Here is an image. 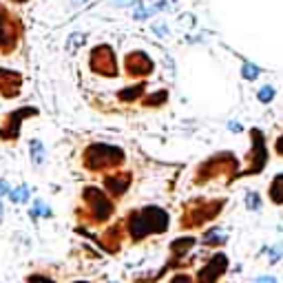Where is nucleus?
<instances>
[{
    "label": "nucleus",
    "mask_w": 283,
    "mask_h": 283,
    "mask_svg": "<svg viewBox=\"0 0 283 283\" xmlns=\"http://www.w3.org/2000/svg\"><path fill=\"white\" fill-rule=\"evenodd\" d=\"M275 151H277V155L283 157V133L279 137H277V142H275Z\"/></svg>",
    "instance_id": "393cba45"
},
{
    "label": "nucleus",
    "mask_w": 283,
    "mask_h": 283,
    "mask_svg": "<svg viewBox=\"0 0 283 283\" xmlns=\"http://www.w3.org/2000/svg\"><path fill=\"white\" fill-rule=\"evenodd\" d=\"M115 4H120V7L122 4H133V0H115Z\"/></svg>",
    "instance_id": "c756f323"
},
{
    "label": "nucleus",
    "mask_w": 283,
    "mask_h": 283,
    "mask_svg": "<svg viewBox=\"0 0 283 283\" xmlns=\"http://www.w3.org/2000/svg\"><path fill=\"white\" fill-rule=\"evenodd\" d=\"M13 2H24V0H13Z\"/></svg>",
    "instance_id": "2f4dec72"
},
{
    "label": "nucleus",
    "mask_w": 283,
    "mask_h": 283,
    "mask_svg": "<svg viewBox=\"0 0 283 283\" xmlns=\"http://www.w3.org/2000/svg\"><path fill=\"white\" fill-rule=\"evenodd\" d=\"M0 219H2V202H0Z\"/></svg>",
    "instance_id": "7c9ffc66"
},
{
    "label": "nucleus",
    "mask_w": 283,
    "mask_h": 283,
    "mask_svg": "<svg viewBox=\"0 0 283 283\" xmlns=\"http://www.w3.org/2000/svg\"><path fill=\"white\" fill-rule=\"evenodd\" d=\"M31 157H33V162H38V164H42V144L40 142H31Z\"/></svg>",
    "instance_id": "b1692460"
},
{
    "label": "nucleus",
    "mask_w": 283,
    "mask_h": 283,
    "mask_svg": "<svg viewBox=\"0 0 283 283\" xmlns=\"http://www.w3.org/2000/svg\"><path fill=\"white\" fill-rule=\"evenodd\" d=\"M69 2V7H82V4H86L89 0H66Z\"/></svg>",
    "instance_id": "a878e982"
},
{
    "label": "nucleus",
    "mask_w": 283,
    "mask_h": 283,
    "mask_svg": "<svg viewBox=\"0 0 283 283\" xmlns=\"http://www.w3.org/2000/svg\"><path fill=\"white\" fill-rule=\"evenodd\" d=\"M250 140L252 146L246 155V171H241L237 177H248V175H259L264 173L266 164H268V146H266V137L259 128H252L250 131Z\"/></svg>",
    "instance_id": "39448f33"
},
{
    "label": "nucleus",
    "mask_w": 283,
    "mask_h": 283,
    "mask_svg": "<svg viewBox=\"0 0 283 283\" xmlns=\"http://www.w3.org/2000/svg\"><path fill=\"white\" fill-rule=\"evenodd\" d=\"M11 199H13V202H20V204L27 202V199H29V188H27V186H20L18 190H13V193H11Z\"/></svg>",
    "instance_id": "5701e85b"
},
{
    "label": "nucleus",
    "mask_w": 283,
    "mask_h": 283,
    "mask_svg": "<svg viewBox=\"0 0 283 283\" xmlns=\"http://www.w3.org/2000/svg\"><path fill=\"white\" fill-rule=\"evenodd\" d=\"M124 162V151L111 144H93L84 151V164L91 171H102V168L120 166Z\"/></svg>",
    "instance_id": "20e7f679"
},
{
    "label": "nucleus",
    "mask_w": 283,
    "mask_h": 283,
    "mask_svg": "<svg viewBox=\"0 0 283 283\" xmlns=\"http://www.w3.org/2000/svg\"><path fill=\"white\" fill-rule=\"evenodd\" d=\"M126 228L135 241H140L146 235H162L168 228V215L166 210L157 208V206H146V208L131 213Z\"/></svg>",
    "instance_id": "f257e3e1"
},
{
    "label": "nucleus",
    "mask_w": 283,
    "mask_h": 283,
    "mask_svg": "<svg viewBox=\"0 0 283 283\" xmlns=\"http://www.w3.org/2000/svg\"><path fill=\"white\" fill-rule=\"evenodd\" d=\"M33 113H35V109H31V106H24V109H20V111L9 113L7 122H4V128H0V137H4V140H16L22 120L29 115H33Z\"/></svg>",
    "instance_id": "9d476101"
},
{
    "label": "nucleus",
    "mask_w": 283,
    "mask_h": 283,
    "mask_svg": "<svg viewBox=\"0 0 283 283\" xmlns=\"http://www.w3.org/2000/svg\"><path fill=\"white\" fill-rule=\"evenodd\" d=\"M166 97H168V93H166V91H157V93H153L151 97H146V100H144V104H146V106L164 104V102H166Z\"/></svg>",
    "instance_id": "4be33fe9"
},
{
    "label": "nucleus",
    "mask_w": 283,
    "mask_h": 283,
    "mask_svg": "<svg viewBox=\"0 0 283 283\" xmlns=\"http://www.w3.org/2000/svg\"><path fill=\"white\" fill-rule=\"evenodd\" d=\"M0 193H9V186L4 182H0Z\"/></svg>",
    "instance_id": "c85d7f7f"
},
{
    "label": "nucleus",
    "mask_w": 283,
    "mask_h": 283,
    "mask_svg": "<svg viewBox=\"0 0 283 283\" xmlns=\"http://www.w3.org/2000/svg\"><path fill=\"white\" fill-rule=\"evenodd\" d=\"M259 73H261V69H259L257 64H252V62H246L244 69H241V75H244V80H257V78H259Z\"/></svg>",
    "instance_id": "6ab92c4d"
},
{
    "label": "nucleus",
    "mask_w": 283,
    "mask_h": 283,
    "mask_svg": "<svg viewBox=\"0 0 283 283\" xmlns=\"http://www.w3.org/2000/svg\"><path fill=\"white\" fill-rule=\"evenodd\" d=\"M193 246H195V239H193V237H182V239L173 241L171 250H173V255L182 257V255H186V252H188L190 248H193Z\"/></svg>",
    "instance_id": "dca6fc26"
},
{
    "label": "nucleus",
    "mask_w": 283,
    "mask_h": 283,
    "mask_svg": "<svg viewBox=\"0 0 283 283\" xmlns=\"http://www.w3.org/2000/svg\"><path fill=\"white\" fill-rule=\"evenodd\" d=\"M237 171H239V162L233 153H217L206 159L204 164H199L197 173H195V184H206L219 177H224L230 184L233 179H237Z\"/></svg>",
    "instance_id": "f03ea898"
},
{
    "label": "nucleus",
    "mask_w": 283,
    "mask_h": 283,
    "mask_svg": "<svg viewBox=\"0 0 283 283\" xmlns=\"http://www.w3.org/2000/svg\"><path fill=\"white\" fill-rule=\"evenodd\" d=\"M20 40V22L9 9L0 4V51H11Z\"/></svg>",
    "instance_id": "423d86ee"
},
{
    "label": "nucleus",
    "mask_w": 283,
    "mask_h": 283,
    "mask_svg": "<svg viewBox=\"0 0 283 283\" xmlns=\"http://www.w3.org/2000/svg\"><path fill=\"white\" fill-rule=\"evenodd\" d=\"M246 206H248V210H259V208H261V197H259V193L250 190V193L246 195Z\"/></svg>",
    "instance_id": "412c9836"
},
{
    "label": "nucleus",
    "mask_w": 283,
    "mask_h": 283,
    "mask_svg": "<svg viewBox=\"0 0 283 283\" xmlns=\"http://www.w3.org/2000/svg\"><path fill=\"white\" fill-rule=\"evenodd\" d=\"M224 241H226V235H224V230H219V228L208 230V233L204 235V244L206 246H221Z\"/></svg>",
    "instance_id": "f3484780"
},
{
    "label": "nucleus",
    "mask_w": 283,
    "mask_h": 283,
    "mask_svg": "<svg viewBox=\"0 0 283 283\" xmlns=\"http://www.w3.org/2000/svg\"><path fill=\"white\" fill-rule=\"evenodd\" d=\"M226 199H195L184 208L182 226L184 228H199V226L213 221L224 210Z\"/></svg>",
    "instance_id": "7ed1b4c3"
},
{
    "label": "nucleus",
    "mask_w": 283,
    "mask_h": 283,
    "mask_svg": "<svg viewBox=\"0 0 283 283\" xmlns=\"http://www.w3.org/2000/svg\"><path fill=\"white\" fill-rule=\"evenodd\" d=\"M153 60L148 58L144 51H133V53H128L124 58V69L128 75H148L153 71Z\"/></svg>",
    "instance_id": "1a4fd4ad"
},
{
    "label": "nucleus",
    "mask_w": 283,
    "mask_h": 283,
    "mask_svg": "<svg viewBox=\"0 0 283 283\" xmlns=\"http://www.w3.org/2000/svg\"><path fill=\"white\" fill-rule=\"evenodd\" d=\"M230 131H233V133H239V131H241V124H237V122H233V124H230Z\"/></svg>",
    "instance_id": "cd10ccee"
},
{
    "label": "nucleus",
    "mask_w": 283,
    "mask_h": 283,
    "mask_svg": "<svg viewBox=\"0 0 283 283\" xmlns=\"http://www.w3.org/2000/svg\"><path fill=\"white\" fill-rule=\"evenodd\" d=\"M226 268H228V257H226L224 252H217V255L206 264V268L199 270L197 281H217L219 277L226 272Z\"/></svg>",
    "instance_id": "9b49d317"
},
{
    "label": "nucleus",
    "mask_w": 283,
    "mask_h": 283,
    "mask_svg": "<svg viewBox=\"0 0 283 283\" xmlns=\"http://www.w3.org/2000/svg\"><path fill=\"white\" fill-rule=\"evenodd\" d=\"M268 197L275 206H283V173L275 175V179L268 186Z\"/></svg>",
    "instance_id": "4468645a"
},
{
    "label": "nucleus",
    "mask_w": 283,
    "mask_h": 283,
    "mask_svg": "<svg viewBox=\"0 0 283 283\" xmlns=\"http://www.w3.org/2000/svg\"><path fill=\"white\" fill-rule=\"evenodd\" d=\"M84 202L89 204V213L93 215L91 219H93L95 224H102V221H106L113 215V204L97 188H86L84 190Z\"/></svg>",
    "instance_id": "6e6552de"
},
{
    "label": "nucleus",
    "mask_w": 283,
    "mask_h": 283,
    "mask_svg": "<svg viewBox=\"0 0 283 283\" xmlns=\"http://www.w3.org/2000/svg\"><path fill=\"white\" fill-rule=\"evenodd\" d=\"M104 186H106V193L111 197H120L124 190L131 186V175L126 173H120V175H111V177H104Z\"/></svg>",
    "instance_id": "ddd939ff"
},
{
    "label": "nucleus",
    "mask_w": 283,
    "mask_h": 283,
    "mask_svg": "<svg viewBox=\"0 0 283 283\" xmlns=\"http://www.w3.org/2000/svg\"><path fill=\"white\" fill-rule=\"evenodd\" d=\"M153 31L159 33V35H166V27H164V24H155V27H153Z\"/></svg>",
    "instance_id": "bb28decb"
},
{
    "label": "nucleus",
    "mask_w": 283,
    "mask_h": 283,
    "mask_svg": "<svg viewBox=\"0 0 283 283\" xmlns=\"http://www.w3.org/2000/svg\"><path fill=\"white\" fill-rule=\"evenodd\" d=\"M120 239H122L120 228H111V230H106L104 237H102V244H104L111 252H115L117 248H120Z\"/></svg>",
    "instance_id": "2eb2a0df"
},
{
    "label": "nucleus",
    "mask_w": 283,
    "mask_h": 283,
    "mask_svg": "<svg viewBox=\"0 0 283 283\" xmlns=\"http://www.w3.org/2000/svg\"><path fill=\"white\" fill-rule=\"evenodd\" d=\"M142 95H144V84H137V86H131V89L120 91V100H124V102H133Z\"/></svg>",
    "instance_id": "a211bd4d"
},
{
    "label": "nucleus",
    "mask_w": 283,
    "mask_h": 283,
    "mask_svg": "<svg viewBox=\"0 0 283 283\" xmlns=\"http://www.w3.org/2000/svg\"><path fill=\"white\" fill-rule=\"evenodd\" d=\"M257 100L264 102V104H268V102H272V100H275V89H272L270 84H268V86H261V89L257 91Z\"/></svg>",
    "instance_id": "aec40b11"
},
{
    "label": "nucleus",
    "mask_w": 283,
    "mask_h": 283,
    "mask_svg": "<svg viewBox=\"0 0 283 283\" xmlns=\"http://www.w3.org/2000/svg\"><path fill=\"white\" fill-rule=\"evenodd\" d=\"M91 71L100 75H109V78L117 75V62L109 44H97L91 51Z\"/></svg>",
    "instance_id": "0eeeda50"
},
{
    "label": "nucleus",
    "mask_w": 283,
    "mask_h": 283,
    "mask_svg": "<svg viewBox=\"0 0 283 283\" xmlns=\"http://www.w3.org/2000/svg\"><path fill=\"white\" fill-rule=\"evenodd\" d=\"M22 84V78L16 71L9 69H0V95L2 97H16Z\"/></svg>",
    "instance_id": "f8f14e48"
}]
</instances>
